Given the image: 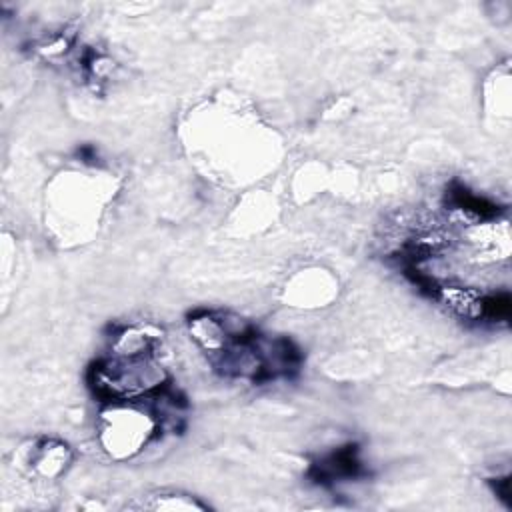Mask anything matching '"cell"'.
Here are the masks:
<instances>
[{
    "mask_svg": "<svg viewBox=\"0 0 512 512\" xmlns=\"http://www.w3.org/2000/svg\"><path fill=\"white\" fill-rule=\"evenodd\" d=\"M364 474L358 444H346L316 460L310 466V478L318 484H332L346 478H358Z\"/></svg>",
    "mask_w": 512,
    "mask_h": 512,
    "instance_id": "1",
    "label": "cell"
},
{
    "mask_svg": "<svg viewBox=\"0 0 512 512\" xmlns=\"http://www.w3.org/2000/svg\"><path fill=\"white\" fill-rule=\"evenodd\" d=\"M70 462V448L58 440H40L28 456V464L44 478L60 476Z\"/></svg>",
    "mask_w": 512,
    "mask_h": 512,
    "instance_id": "2",
    "label": "cell"
}]
</instances>
